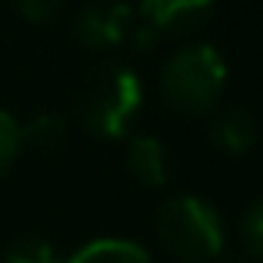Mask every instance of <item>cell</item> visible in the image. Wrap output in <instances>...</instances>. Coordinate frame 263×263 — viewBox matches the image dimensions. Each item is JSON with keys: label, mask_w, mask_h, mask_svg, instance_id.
I'll use <instances>...</instances> for the list:
<instances>
[{"label": "cell", "mask_w": 263, "mask_h": 263, "mask_svg": "<svg viewBox=\"0 0 263 263\" xmlns=\"http://www.w3.org/2000/svg\"><path fill=\"white\" fill-rule=\"evenodd\" d=\"M13 7L27 24H50L64 10V0H13Z\"/></svg>", "instance_id": "4fadbf2b"}, {"label": "cell", "mask_w": 263, "mask_h": 263, "mask_svg": "<svg viewBox=\"0 0 263 263\" xmlns=\"http://www.w3.org/2000/svg\"><path fill=\"white\" fill-rule=\"evenodd\" d=\"M64 263H154L147 247L123 237H100L73 250Z\"/></svg>", "instance_id": "ba28073f"}, {"label": "cell", "mask_w": 263, "mask_h": 263, "mask_svg": "<svg viewBox=\"0 0 263 263\" xmlns=\"http://www.w3.org/2000/svg\"><path fill=\"white\" fill-rule=\"evenodd\" d=\"M257 117L247 107H223L210 120V140L220 154L227 157H243L257 147Z\"/></svg>", "instance_id": "8992f818"}, {"label": "cell", "mask_w": 263, "mask_h": 263, "mask_svg": "<svg viewBox=\"0 0 263 263\" xmlns=\"http://www.w3.org/2000/svg\"><path fill=\"white\" fill-rule=\"evenodd\" d=\"M130 33H134V10L123 0H90L73 17V37L93 53H110L130 44Z\"/></svg>", "instance_id": "277c9868"}, {"label": "cell", "mask_w": 263, "mask_h": 263, "mask_svg": "<svg viewBox=\"0 0 263 263\" xmlns=\"http://www.w3.org/2000/svg\"><path fill=\"white\" fill-rule=\"evenodd\" d=\"M213 13V0H140L137 17L157 37H186L200 30Z\"/></svg>", "instance_id": "5b68a950"}, {"label": "cell", "mask_w": 263, "mask_h": 263, "mask_svg": "<svg viewBox=\"0 0 263 263\" xmlns=\"http://www.w3.org/2000/svg\"><path fill=\"white\" fill-rule=\"evenodd\" d=\"M127 170H130V177H134L140 186H147V190L167 186L170 157H167L163 140H157V137H150V134L130 137V143H127Z\"/></svg>", "instance_id": "52a82bcc"}, {"label": "cell", "mask_w": 263, "mask_h": 263, "mask_svg": "<svg viewBox=\"0 0 263 263\" xmlns=\"http://www.w3.org/2000/svg\"><path fill=\"white\" fill-rule=\"evenodd\" d=\"M157 240L180 263H210L223 253L227 230L217 206L193 193H177L157 210Z\"/></svg>", "instance_id": "7a4b0ae2"}, {"label": "cell", "mask_w": 263, "mask_h": 263, "mask_svg": "<svg viewBox=\"0 0 263 263\" xmlns=\"http://www.w3.org/2000/svg\"><path fill=\"white\" fill-rule=\"evenodd\" d=\"M227 84V60L210 44L180 47L160 70V97L174 114L206 117Z\"/></svg>", "instance_id": "3957f363"}, {"label": "cell", "mask_w": 263, "mask_h": 263, "mask_svg": "<svg viewBox=\"0 0 263 263\" xmlns=\"http://www.w3.org/2000/svg\"><path fill=\"white\" fill-rule=\"evenodd\" d=\"M143 107V87L130 67L100 64L87 73L77 93V117L87 134L100 140H123Z\"/></svg>", "instance_id": "6da1fadb"}, {"label": "cell", "mask_w": 263, "mask_h": 263, "mask_svg": "<svg viewBox=\"0 0 263 263\" xmlns=\"http://www.w3.org/2000/svg\"><path fill=\"white\" fill-rule=\"evenodd\" d=\"M4 263H64V260L47 237L24 233V237L10 240V247L4 250Z\"/></svg>", "instance_id": "30bf717a"}, {"label": "cell", "mask_w": 263, "mask_h": 263, "mask_svg": "<svg viewBox=\"0 0 263 263\" xmlns=\"http://www.w3.org/2000/svg\"><path fill=\"white\" fill-rule=\"evenodd\" d=\"M20 150H24V130H20L17 117L0 110V177L17 163Z\"/></svg>", "instance_id": "7c38bea8"}, {"label": "cell", "mask_w": 263, "mask_h": 263, "mask_svg": "<svg viewBox=\"0 0 263 263\" xmlns=\"http://www.w3.org/2000/svg\"><path fill=\"white\" fill-rule=\"evenodd\" d=\"M240 243H243L247 257L263 260V197L253 200L240 220Z\"/></svg>", "instance_id": "8fae6325"}, {"label": "cell", "mask_w": 263, "mask_h": 263, "mask_svg": "<svg viewBox=\"0 0 263 263\" xmlns=\"http://www.w3.org/2000/svg\"><path fill=\"white\" fill-rule=\"evenodd\" d=\"M20 130H24V147H33L40 154H57L67 143V120L60 114H40Z\"/></svg>", "instance_id": "9c48e42d"}]
</instances>
